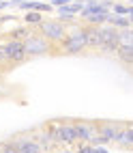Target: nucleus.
Wrapping results in <instances>:
<instances>
[{"mask_svg":"<svg viewBox=\"0 0 133 153\" xmlns=\"http://www.w3.org/2000/svg\"><path fill=\"white\" fill-rule=\"evenodd\" d=\"M22 43H24V54H26V58L43 56V54H49V52H54V50H56V45H52L41 33H32V30L26 35V39H24Z\"/></svg>","mask_w":133,"mask_h":153,"instance_id":"obj_1","label":"nucleus"},{"mask_svg":"<svg viewBox=\"0 0 133 153\" xmlns=\"http://www.w3.org/2000/svg\"><path fill=\"white\" fill-rule=\"evenodd\" d=\"M37 28H39V33L43 35L52 45H56V43L60 45V43L65 41V37H67V28H65V24L58 22V19H43V22H41Z\"/></svg>","mask_w":133,"mask_h":153,"instance_id":"obj_2","label":"nucleus"},{"mask_svg":"<svg viewBox=\"0 0 133 153\" xmlns=\"http://www.w3.org/2000/svg\"><path fill=\"white\" fill-rule=\"evenodd\" d=\"M99 33H101V45L99 50L105 54H116L118 50V28L109 26V24H101L99 26Z\"/></svg>","mask_w":133,"mask_h":153,"instance_id":"obj_3","label":"nucleus"},{"mask_svg":"<svg viewBox=\"0 0 133 153\" xmlns=\"http://www.w3.org/2000/svg\"><path fill=\"white\" fill-rule=\"evenodd\" d=\"M65 48V52L67 54H79L82 50L86 48V37H84V28H75V30H71V33H67L65 37V41L60 43Z\"/></svg>","mask_w":133,"mask_h":153,"instance_id":"obj_4","label":"nucleus"},{"mask_svg":"<svg viewBox=\"0 0 133 153\" xmlns=\"http://www.w3.org/2000/svg\"><path fill=\"white\" fill-rule=\"evenodd\" d=\"M4 54L9 58V63L13 65H19L26 60V54H24V43L17 41V39H9V41L4 43Z\"/></svg>","mask_w":133,"mask_h":153,"instance_id":"obj_5","label":"nucleus"},{"mask_svg":"<svg viewBox=\"0 0 133 153\" xmlns=\"http://www.w3.org/2000/svg\"><path fill=\"white\" fill-rule=\"evenodd\" d=\"M11 147L17 151V153H43L41 145L37 140H32L30 136H15L11 140Z\"/></svg>","mask_w":133,"mask_h":153,"instance_id":"obj_6","label":"nucleus"},{"mask_svg":"<svg viewBox=\"0 0 133 153\" xmlns=\"http://www.w3.org/2000/svg\"><path fill=\"white\" fill-rule=\"evenodd\" d=\"M75 131H77V142H88L97 134V121H75Z\"/></svg>","mask_w":133,"mask_h":153,"instance_id":"obj_7","label":"nucleus"},{"mask_svg":"<svg viewBox=\"0 0 133 153\" xmlns=\"http://www.w3.org/2000/svg\"><path fill=\"white\" fill-rule=\"evenodd\" d=\"M118 131H120V127L116 123H109V121H101V123H97V134L101 138H105L107 142H114L116 136H118Z\"/></svg>","mask_w":133,"mask_h":153,"instance_id":"obj_8","label":"nucleus"},{"mask_svg":"<svg viewBox=\"0 0 133 153\" xmlns=\"http://www.w3.org/2000/svg\"><path fill=\"white\" fill-rule=\"evenodd\" d=\"M84 37H86V48H90V50H99V45H101L99 26H86V28H84Z\"/></svg>","mask_w":133,"mask_h":153,"instance_id":"obj_9","label":"nucleus"},{"mask_svg":"<svg viewBox=\"0 0 133 153\" xmlns=\"http://www.w3.org/2000/svg\"><path fill=\"white\" fill-rule=\"evenodd\" d=\"M105 24H109V26H114V28H131V17H127V15H116V13H107V22Z\"/></svg>","mask_w":133,"mask_h":153,"instance_id":"obj_10","label":"nucleus"},{"mask_svg":"<svg viewBox=\"0 0 133 153\" xmlns=\"http://www.w3.org/2000/svg\"><path fill=\"white\" fill-rule=\"evenodd\" d=\"M114 142H118L120 147H129V149H131V145H133V129H131V123L125 125V127H120V131H118V136H116Z\"/></svg>","mask_w":133,"mask_h":153,"instance_id":"obj_11","label":"nucleus"},{"mask_svg":"<svg viewBox=\"0 0 133 153\" xmlns=\"http://www.w3.org/2000/svg\"><path fill=\"white\" fill-rule=\"evenodd\" d=\"M116 54H118V58L122 60V63L131 69V65H133V45H122V48H118Z\"/></svg>","mask_w":133,"mask_h":153,"instance_id":"obj_12","label":"nucleus"},{"mask_svg":"<svg viewBox=\"0 0 133 153\" xmlns=\"http://www.w3.org/2000/svg\"><path fill=\"white\" fill-rule=\"evenodd\" d=\"M133 45V28H120L118 30V48Z\"/></svg>","mask_w":133,"mask_h":153,"instance_id":"obj_13","label":"nucleus"},{"mask_svg":"<svg viewBox=\"0 0 133 153\" xmlns=\"http://www.w3.org/2000/svg\"><path fill=\"white\" fill-rule=\"evenodd\" d=\"M107 13H109V11H97V13H93V15H88V17H86L88 26H101V24H105V22H107Z\"/></svg>","mask_w":133,"mask_h":153,"instance_id":"obj_14","label":"nucleus"},{"mask_svg":"<svg viewBox=\"0 0 133 153\" xmlns=\"http://www.w3.org/2000/svg\"><path fill=\"white\" fill-rule=\"evenodd\" d=\"M43 22V13L39 11H26V17H24V24L26 26H39Z\"/></svg>","mask_w":133,"mask_h":153,"instance_id":"obj_15","label":"nucleus"},{"mask_svg":"<svg viewBox=\"0 0 133 153\" xmlns=\"http://www.w3.org/2000/svg\"><path fill=\"white\" fill-rule=\"evenodd\" d=\"M112 13H116V15H127V17H131L133 9H131V4H118V2H114V4H112Z\"/></svg>","mask_w":133,"mask_h":153,"instance_id":"obj_16","label":"nucleus"},{"mask_svg":"<svg viewBox=\"0 0 133 153\" xmlns=\"http://www.w3.org/2000/svg\"><path fill=\"white\" fill-rule=\"evenodd\" d=\"M73 17H75V15L67 9V4H65V7H58V17H56L58 22H62V24L69 22V24H71V22H73Z\"/></svg>","mask_w":133,"mask_h":153,"instance_id":"obj_17","label":"nucleus"},{"mask_svg":"<svg viewBox=\"0 0 133 153\" xmlns=\"http://www.w3.org/2000/svg\"><path fill=\"white\" fill-rule=\"evenodd\" d=\"M28 33H30V28H28V26H17V28L11 30V35H9V37H11V39H17V41H24Z\"/></svg>","mask_w":133,"mask_h":153,"instance_id":"obj_18","label":"nucleus"},{"mask_svg":"<svg viewBox=\"0 0 133 153\" xmlns=\"http://www.w3.org/2000/svg\"><path fill=\"white\" fill-rule=\"evenodd\" d=\"M32 11H39V13H47V11H52V7H49V2H37V0H35V7H32Z\"/></svg>","mask_w":133,"mask_h":153,"instance_id":"obj_19","label":"nucleus"},{"mask_svg":"<svg viewBox=\"0 0 133 153\" xmlns=\"http://www.w3.org/2000/svg\"><path fill=\"white\" fill-rule=\"evenodd\" d=\"M0 153H17V151L11 147V142H2L0 145Z\"/></svg>","mask_w":133,"mask_h":153,"instance_id":"obj_20","label":"nucleus"},{"mask_svg":"<svg viewBox=\"0 0 133 153\" xmlns=\"http://www.w3.org/2000/svg\"><path fill=\"white\" fill-rule=\"evenodd\" d=\"M71 0H49V7L52 9H58V7H65V4H69Z\"/></svg>","mask_w":133,"mask_h":153,"instance_id":"obj_21","label":"nucleus"},{"mask_svg":"<svg viewBox=\"0 0 133 153\" xmlns=\"http://www.w3.org/2000/svg\"><path fill=\"white\" fill-rule=\"evenodd\" d=\"M90 149H93V147H90L88 142H82V145L77 147V153H90Z\"/></svg>","mask_w":133,"mask_h":153,"instance_id":"obj_22","label":"nucleus"},{"mask_svg":"<svg viewBox=\"0 0 133 153\" xmlns=\"http://www.w3.org/2000/svg\"><path fill=\"white\" fill-rule=\"evenodd\" d=\"M90 153H109V149H105V145H103V147H93V149H90Z\"/></svg>","mask_w":133,"mask_h":153,"instance_id":"obj_23","label":"nucleus"},{"mask_svg":"<svg viewBox=\"0 0 133 153\" xmlns=\"http://www.w3.org/2000/svg\"><path fill=\"white\" fill-rule=\"evenodd\" d=\"M19 2H24V0H9V7H19Z\"/></svg>","mask_w":133,"mask_h":153,"instance_id":"obj_24","label":"nucleus"},{"mask_svg":"<svg viewBox=\"0 0 133 153\" xmlns=\"http://www.w3.org/2000/svg\"><path fill=\"white\" fill-rule=\"evenodd\" d=\"M73 2H86V0H73Z\"/></svg>","mask_w":133,"mask_h":153,"instance_id":"obj_25","label":"nucleus"},{"mask_svg":"<svg viewBox=\"0 0 133 153\" xmlns=\"http://www.w3.org/2000/svg\"><path fill=\"white\" fill-rule=\"evenodd\" d=\"M60 153H71V151H60Z\"/></svg>","mask_w":133,"mask_h":153,"instance_id":"obj_26","label":"nucleus"},{"mask_svg":"<svg viewBox=\"0 0 133 153\" xmlns=\"http://www.w3.org/2000/svg\"><path fill=\"white\" fill-rule=\"evenodd\" d=\"M37 2H41V0H37Z\"/></svg>","mask_w":133,"mask_h":153,"instance_id":"obj_27","label":"nucleus"},{"mask_svg":"<svg viewBox=\"0 0 133 153\" xmlns=\"http://www.w3.org/2000/svg\"><path fill=\"white\" fill-rule=\"evenodd\" d=\"M0 35H2V33H0Z\"/></svg>","mask_w":133,"mask_h":153,"instance_id":"obj_28","label":"nucleus"}]
</instances>
